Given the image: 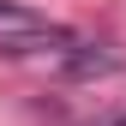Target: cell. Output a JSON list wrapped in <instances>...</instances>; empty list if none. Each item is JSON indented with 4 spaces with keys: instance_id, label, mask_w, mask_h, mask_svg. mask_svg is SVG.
<instances>
[{
    "instance_id": "cell-1",
    "label": "cell",
    "mask_w": 126,
    "mask_h": 126,
    "mask_svg": "<svg viewBox=\"0 0 126 126\" xmlns=\"http://www.w3.org/2000/svg\"><path fill=\"white\" fill-rule=\"evenodd\" d=\"M48 42H66V30L24 12V6H0V54H36Z\"/></svg>"
}]
</instances>
